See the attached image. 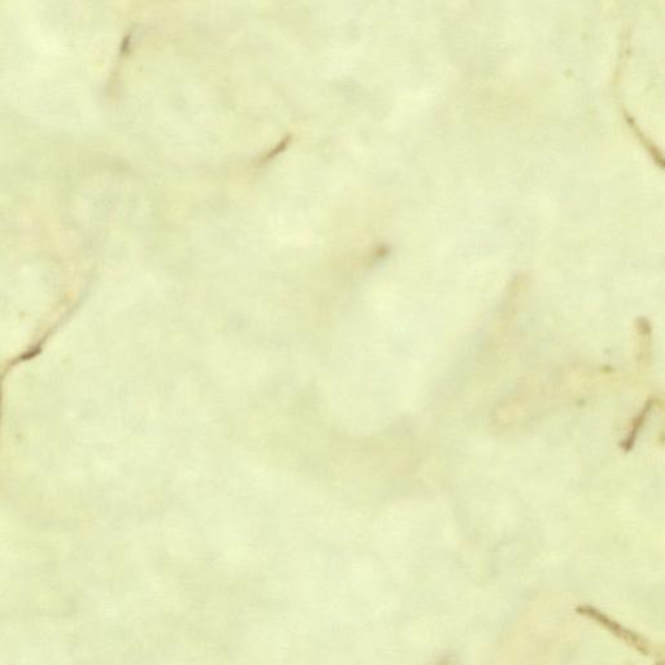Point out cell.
<instances>
[{
	"label": "cell",
	"instance_id": "obj_1",
	"mask_svg": "<svg viewBox=\"0 0 665 665\" xmlns=\"http://www.w3.org/2000/svg\"><path fill=\"white\" fill-rule=\"evenodd\" d=\"M651 337L652 329L647 318H640L637 321V340H638V363L642 369H647L651 357Z\"/></svg>",
	"mask_w": 665,
	"mask_h": 665
},
{
	"label": "cell",
	"instance_id": "obj_3",
	"mask_svg": "<svg viewBox=\"0 0 665 665\" xmlns=\"http://www.w3.org/2000/svg\"><path fill=\"white\" fill-rule=\"evenodd\" d=\"M581 611H584L585 615H590L592 617H598V618H601L603 624L606 625V626H609V629H612V630H613V632H615L617 635H621V637L624 638L625 641L632 642V643H634V646H637L638 649H641V651L646 652V654L649 652V649H646V645H645V642L642 641L641 638H638V637H635V635H633V634L626 632V630L623 629L620 625H609V621H607V617L603 616L601 613L597 612L595 609H590V607H584V609H581Z\"/></svg>",
	"mask_w": 665,
	"mask_h": 665
},
{
	"label": "cell",
	"instance_id": "obj_2",
	"mask_svg": "<svg viewBox=\"0 0 665 665\" xmlns=\"http://www.w3.org/2000/svg\"><path fill=\"white\" fill-rule=\"evenodd\" d=\"M655 403H657L655 399H649L647 403H646L645 407L640 411V414H637V417L632 421L630 429H629V433H628V437H626V438L623 441V443H621V448H623L624 451H626V453H629V451L633 448L634 443H635V441L638 438V436H640V433H641L643 425L647 421L651 411L654 409Z\"/></svg>",
	"mask_w": 665,
	"mask_h": 665
}]
</instances>
